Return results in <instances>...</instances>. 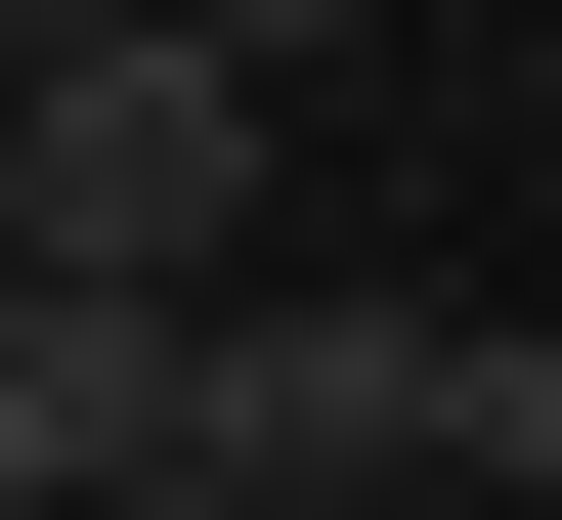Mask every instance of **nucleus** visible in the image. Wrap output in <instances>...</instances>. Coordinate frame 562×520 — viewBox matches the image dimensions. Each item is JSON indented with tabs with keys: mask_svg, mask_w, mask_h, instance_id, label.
Here are the masks:
<instances>
[{
	"mask_svg": "<svg viewBox=\"0 0 562 520\" xmlns=\"http://www.w3.org/2000/svg\"><path fill=\"white\" fill-rule=\"evenodd\" d=\"M173 477H260V520L432 477V303H390V261H216V303H173Z\"/></svg>",
	"mask_w": 562,
	"mask_h": 520,
	"instance_id": "obj_2",
	"label": "nucleus"
},
{
	"mask_svg": "<svg viewBox=\"0 0 562 520\" xmlns=\"http://www.w3.org/2000/svg\"><path fill=\"white\" fill-rule=\"evenodd\" d=\"M0 261H131V303H216V261H260V87H216L173 0L0 44Z\"/></svg>",
	"mask_w": 562,
	"mask_h": 520,
	"instance_id": "obj_1",
	"label": "nucleus"
},
{
	"mask_svg": "<svg viewBox=\"0 0 562 520\" xmlns=\"http://www.w3.org/2000/svg\"><path fill=\"white\" fill-rule=\"evenodd\" d=\"M0 44H87V0H0Z\"/></svg>",
	"mask_w": 562,
	"mask_h": 520,
	"instance_id": "obj_7",
	"label": "nucleus"
},
{
	"mask_svg": "<svg viewBox=\"0 0 562 520\" xmlns=\"http://www.w3.org/2000/svg\"><path fill=\"white\" fill-rule=\"evenodd\" d=\"M173 44H216V87H347V44H390V0H173Z\"/></svg>",
	"mask_w": 562,
	"mask_h": 520,
	"instance_id": "obj_5",
	"label": "nucleus"
},
{
	"mask_svg": "<svg viewBox=\"0 0 562 520\" xmlns=\"http://www.w3.org/2000/svg\"><path fill=\"white\" fill-rule=\"evenodd\" d=\"M87 520H260V477H87Z\"/></svg>",
	"mask_w": 562,
	"mask_h": 520,
	"instance_id": "obj_6",
	"label": "nucleus"
},
{
	"mask_svg": "<svg viewBox=\"0 0 562 520\" xmlns=\"http://www.w3.org/2000/svg\"><path fill=\"white\" fill-rule=\"evenodd\" d=\"M432 477H519V520H562V303H432Z\"/></svg>",
	"mask_w": 562,
	"mask_h": 520,
	"instance_id": "obj_4",
	"label": "nucleus"
},
{
	"mask_svg": "<svg viewBox=\"0 0 562 520\" xmlns=\"http://www.w3.org/2000/svg\"><path fill=\"white\" fill-rule=\"evenodd\" d=\"M87 477H173V303L131 261H0V520H87Z\"/></svg>",
	"mask_w": 562,
	"mask_h": 520,
	"instance_id": "obj_3",
	"label": "nucleus"
}]
</instances>
